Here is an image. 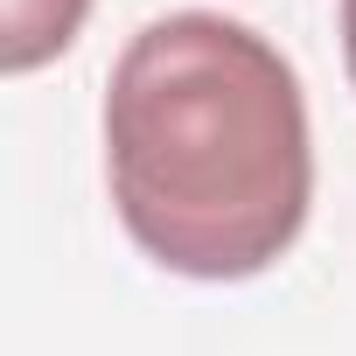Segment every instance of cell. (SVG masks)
<instances>
[{"label": "cell", "mask_w": 356, "mask_h": 356, "mask_svg": "<svg viewBox=\"0 0 356 356\" xmlns=\"http://www.w3.org/2000/svg\"><path fill=\"white\" fill-rule=\"evenodd\" d=\"M105 182L154 266L189 280L266 273L314 203L293 63L231 15L147 22L105 84Z\"/></svg>", "instance_id": "obj_1"}, {"label": "cell", "mask_w": 356, "mask_h": 356, "mask_svg": "<svg viewBox=\"0 0 356 356\" xmlns=\"http://www.w3.org/2000/svg\"><path fill=\"white\" fill-rule=\"evenodd\" d=\"M91 0H0V70L22 77L77 42Z\"/></svg>", "instance_id": "obj_2"}, {"label": "cell", "mask_w": 356, "mask_h": 356, "mask_svg": "<svg viewBox=\"0 0 356 356\" xmlns=\"http://www.w3.org/2000/svg\"><path fill=\"white\" fill-rule=\"evenodd\" d=\"M342 56H349V84H356V0H342Z\"/></svg>", "instance_id": "obj_3"}]
</instances>
